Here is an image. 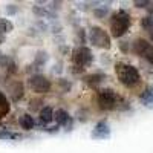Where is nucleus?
I'll use <instances>...</instances> for the list:
<instances>
[{"instance_id":"1","label":"nucleus","mask_w":153,"mask_h":153,"mask_svg":"<svg viewBox=\"0 0 153 153\" xmlns=\"http://www.w3.org/2000/svg\"><path fill=\"white\" fill-rule=\"evenodd\" d=\"M115 72H117V76L123 86L126 87H135L139 81H141V75H139L138 69L129 63H123L118 61L115 65Z\"/></svg>"},{"instance_id":"2","label":"nucleus","mask_w":153,"mask_h":153,"mask_svg":"<svg viewBox=\"0 0 153 153\" xmlns=\"http://www.w3.org/2000/svg\"><path fill=\"white\" fill-rule=\"evenodd\" d=\"M130 28V14L124 9H118L117 12L112 14L110 19V32L112 37L120 38L123 37Z\"/></svg>"},{"instance_id":"3","label":"nucleus","mask_w":153,"mask_h":153,"mask_svg":"<svg viewBox=\"0 0 153 153\" xmlns=\"http://www.w3.org/2000/svg\"><path fill=\"white\" fill-rule=\"evenodd\" d=\"M97 104L101 110H113L118 104V95L113 89H101L97 94Z\"/></svg>"},{"instance_id":"4","label":"nucleus","mask_w":153,"mask_h":153,"mask_svg":"<svg viewBox=\"0 0 153 153\" xmlns=\"http://www.w3.org/2000/svg\"><path fill=\"white\" fill-rule=\"evenodd\" d=\"M72 61H74V66H78V68L84 69V68L92 65L94 54L87 46H78L72 51Z\"/></svg>"},{"instance_id":"5","label":"nucleus","mask_w":153,"mask_h":153,"mask_svg":"<svg viewBox=\"0 0 153 153\" xmlns=\"http://www.w3.org/2000/svg\"><path fill=\"white\" fill-rule=\"evenodd\" d=\"M89 42L94 46L101 49H109L110 48V35L100 26H92L89 31Z\"/></svg>"},{"instance_id":"6","label":"nucleus","mask_w":153,"mask_h":153,"mask_svg":"<svg viewBox=\"0 0 153 153\" xmlns=\"http://www.w3.org/2000/svg\"><path fill=\"white\" fill-rule=\"evenodd\" d=\"M28 86L34 94H48L51 91V80L42 74H32L28 80Z\"/></svg>"},{"instance_id":"7","label":"nucleus","mask_w":153,"mask_h":153,"mask_svg":"<svg viewBox=\"0 0 153 153\" xmlns=\"http://www.w3.org/2000/svg\"><path fill=\"white\" fill-rule=\"evenodd\" d=\"M133 52L153 65V45L149 43L146 38H136L133 42Z\"/></svg>"},{"instance_id":"8","label":"nucleus","mask_w":153,"mask_h":153,"mask_svg":"<svg viewBox=\"0 0 153 153\" xmlns=\"http://www.w3.org/2000/svg\"><path fill=\"white\" fill-rule=\"evenodd\" d=\"M54 120L57 123V126H63V127H68V130H71V127H72V123H74V118L69 115V112L66 109H57L54 110Z\"/></svg>"},{"instance_id":"9","label":"nucleus","mask_w":153,"mask_h":153,"mask_svg":"<svg viewBox=\"0 0 153 153\" xmlns=\"http://www.w3.org/2000/svg\"><path fill=\"white\" fill-rule=\"evenodd\" d=\"M110 136V126L106 120H101L97 123L95 129L92 132V138L95 139H107Z\"/></svg>"},{"instance_id":"10","label":"nucleus","mask_w":153,"mask_h":153,"mask_svg":"<svg viewBox=\"0 0 153 153\" xmlns=\"http://www.w3.org/2000/svg\"><path fill=\"white\" fill-rule=\"evenodd\" d=\"M9 95H11V100L14 103L20 101L25 97V84L22 81H12L9 84Z\"/></svg>"},{"instance_id":"11","label":"nucleus","mask_w":153,"mask_h":153,"mask_svg":"<svg viewBox=\"0 0 153 153\" xmlns=\"http://www.w3.org/2000/svg\"><path fill=\"white\" fill-rule=\"evenodd\" d=\"M104 78H106V75H104L103 72H95V74L86 75L83 80H84V83H86L89 87H98L101 83L104 81Z\"/></svg>"},{"instance_id":"12","label":"nucleus","mask_w":153,"mask_h":153,"mask_svg":"<svg viewBox=\"0 0 153 153\" xmlns=\"http://www.w3.org/2000/svg\"><path fill=\"white\" fill-rule=\"evenodd\" d=\"M139 100L146 107H153V86H147L139 95Z\"/></svg>"},{"instance_id":"13","label":"nucleus","mask_w":153,"mask_h":153,"mask_svg":"<svg viewBox=\"0 0 153 153\" xmlns=\"http://www.w3.org/2000/svg\"><path fill=\"white\" fill-rule=\"evenodd\" d=\"M19 126L22 127L23 130H32L35 127V120L31 117L29 113H23L22 117L19 118Z\"/></svg>"},{"instance_id":"14","label":"nucleus","mask_w":153,"mask_h":153,"mask_svg":"<svg viewBox=\"0 0 153 153\" xmlns=\"http://www.w3.org/2000/svg\"><path fill=\"white\" fill-rule=\"evenodd\" d=\"M52 120H54V109L51 106L42 107V110H40V121L43 124H49Z\"/></svg>"},{"instance_id":"15","label":"nucleus","mask_w":153,"mask_h":153,"mask_svg":"<svg viewBox=\"0 0 153 153\" xmlns=\"http://www.w3.org/2000/svg\"><path fill=\"white\" fill-rule=\"evenodd\" d=\"M9 110H11V104H9V101H8V98L5 97V94L0 91V118H3V117H6V115L9 113Z\"/></svg>"},{"instance_id":"16","label":"nucleus","mask_w":153,"mask_h":153,"mask_svg":"<svg viewBox=\"0 0 153 153\" xmlns=\"http://www.w3.org/2000/svg\"><path fill=\"white\" fill-rule=\"evenodd\" d=\"M48 60H49V55H48L46 51H38V52L35 54L34 65H35V66H38V68H42V66H45L46 63H48Z\"/></svg>"},{"instance_id":"17","label":"nucleus","mask_w":153,"mask_h":153,"mask_svg":"<svg viewBox=\"0 0 153 153\" xmlns=\"http://www.w3.org/2000/svg\"><path fill=\"white\" fill-rule=\"evenodd\" d=\"M32 12H34V16H35V17L43 19V17H46V16H48L49 9H48L46 6H38V5H35V6L32 8Z\"/></svg>"},{"instance_id":"18","label":"nucleus","mask_w":153,"mask_h":153,"mask_svg":"<svg viewBox=\"0 0 153 153\" xmlns=\"http://www.w3.org/2000/svg\"><path fill=\"white\" fill-rule=\"evenodd\" d=\"M12 31V23L8 19H0V32L2 34H8Z\"/></svg>"},{"instance_id":"19","label":"nucleus","mask_w":153,"mask_h":153,"mask_svg":"<svg viewBox=\"0 0 153 153\" xmlns=\"http://www.w3.org/2000/svg\"><path fill=\"white\" fill-rule=\"evenodd\" d=\"M58 86H60V89L63 91V94L71 92V89H72V84H71V81L68 78H58Z\"/></svg>"},{"instance_id":"20","label":"nucleus","mask_w":153,"mask_h":153,"mask_svg":"<svg viewBox=\"0 0 153 153\" xmlns=\"http://www.w3.org/2000/svg\"><path fill=\"white\" fill-rule=\"evenodd\" d=\"M107 14H109V9L106 6H98V8L94 9V17L95 19H104Z\"/></svg>"},{"instance_id":"21","label":"nucleus","mask_w":153,"mask_h":153,"mask_svg":"<svg viewBox=\"0 0 153 153\" xmlns=\"http://www.w3.org/2000/svg\"><path fill=\"white\" fill-rule=\"evenodd\" d=\"M20 135L14 132H0V139H19Z\"/></svg>"},{"instance_id":"22","label":"nucleus","mask_w":153,"mask_h":153,"mask_svg":"<svg viewBox=\"0 0 153 153\" xmlns=\"http://www.w3.org/2000/svg\"><path fill=\"white\" fill-rule=\"evenodd\" d=\"M11 60H12L11 57H8V55H5V54H0V68H5V69H6V66L9 65Z\"/></svg>"},{"instance_id":"23","label":"nucleus","mask_w":153,"mask_h":153,"mask_svg":"<svg viewBox=\"0 0 153 153\" xmlns=\"http://www.w3.org/2000/svg\"><path fill=\"white\" fill-rule=\"evenodd\" d=\"M6 71H8V74H9V75L16 74V72H17V63H16L14 60H11V61H9V65L6 66Z\"/></svg>"},{"instance_id":"24","label":"nucleus","mask_w":153,"mask_h":153,"mask_svg":"<svg viewBox=\"0 0 153 153\" xmlns=\"http://www.w3.org/2000/svg\"><path fill=\"white\" fill-rule=\"evenodd\" d=\"M17 11H19V6H17V5H6V14H8V16L17 14Z\"/></svg>"},{"instance_id":"25","label":"nucleus","mask_w":153,"mask_h":153,"mask_svg":"<svg viewBox=\"0 0 153 153\" xmlns=\"http://www.w3.org/2000/svg\"><path fill=\"white\" fill-rule=\"evenodd\" d=\"M149 5H150V2H147V0H143V2H139V0H138V2H135L136 8H147Z\"/></svg>"},{"instance_id":"26","label":"nucleus","mask_w":153,"mask_h":153,"mask_svg":"<svg viewBox=\"0 0 153 153\" xmlns=\"http://www.w3.org/2000/svg\"><path fill=\"white\" fill-rule=\"evenodd\" d=\"M78 38H80V43H86V32H84V29H78Z\"/></svg>"},{"instance_id":"27","label":"nucleus","mask_w":153,"mask_h":153,"mask_svg":"<svg viewBox=\"0 0 153 153\" xmlns=\"http://www.w3.org/2000/svg\"><path fill=\"white\" fill-rule=\"evenodd\" d=\"M61 65H63L61 61H58L57 65H55V69H54V72H55V74H60V72H61Z\"/></svg>"},{"instance_id":"28","label":"nucleus","mask_w":153,"mask_h":153,"mask_svg":"<svg viewBox=\"0 0 153 153\" xmlns=\"http://www.w3.org/2000/svg\"><path fill=\"white\" fill-rule=\"evenodd\" d=\"M84 69L83 68H78V66H72V72L74 74H80V72H83Z\"/></svg>"},{"instance_id":"29","label":"nucleus","mask_w":153,"mask_h":153,"mask_svg":"<svg viewBox=\"0 0 153 153\" xmlns=\"http://www.w3.org/2000/svg\"><path fill=\"white\" fill-rule=\"evenodd\" d=\"M5 40H6L5 34H2V32H0V45H2V43H5Z\"/></svg>"},{"instance_id":"30","label":"nucleus","mask_w":153,"mask_h":153,"mask_svg":"<svg viewBox=\"0 0 153 153\" xmlns=\"http://www.w3.org/2000/svg\"><path fill=\"white\" fill-rule=\"evenodd\" d=\"M149 32H150V38H152V40H153V28H152V29H150Z\"/></svg>"}]
</instances>
